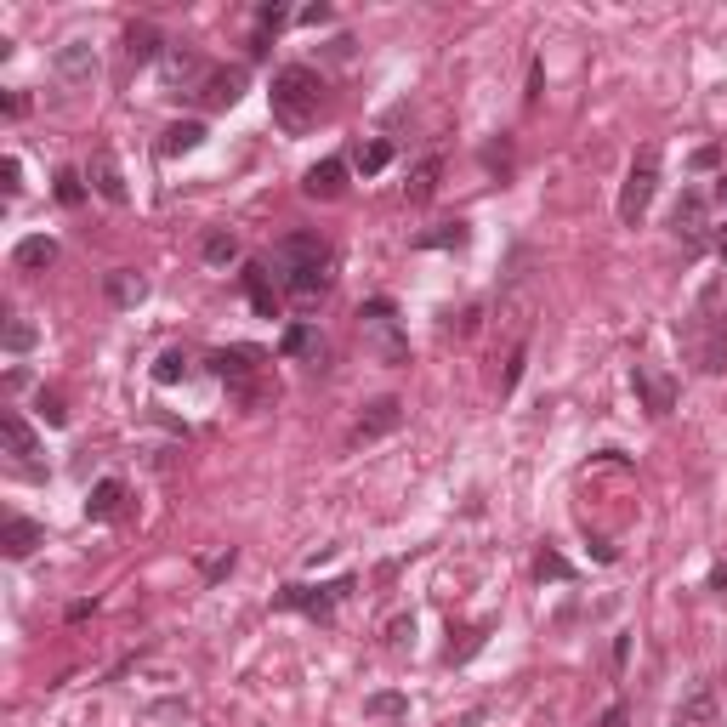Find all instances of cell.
<instances>
[{
  "mask_svg": "<svg viewBox=\"0 0 727 727\" xmlns=\"http://www.w3.org/2000/svg\"><path fill=\"white\" fill-rule=\"evenodd\" d=\"M534 574H540V580H574V563H568L563 551H540V557H534Z\"/></svg>",
  "mask_w": 727,
  "mask_h": 727,
  "instance_id": "cell-34",
  "label": "cell"
},
{
  "mask_svg": "<svg viewBox=\"0 0 727 727\" xmlns=\"http://www.w3.org/2000/svg\"><path fill=\"white\" fill-rule=\"evenodd\" d=\"M716 160H722V148H699L693 154V171H716Z\"/></svg>",
  "mask_w": 727,
  "mask_h": 727,
  "instance_id": "cell-45",
  "label": "cell"
},
{
  "mask_svg": "<svg viewBox=\"0 0 727 727\" xmlns=\"http://www.w3.org/2000/svg\"><path fill=\"white\" fill-rule=\"evenodd\" d=\"M398 426H404V404H398V398H375V404H364L358 438H387V432H398Z\"/></svg>",
  "mask_w": 727,
  "mask_h": 727,
  "instance_id": "cell-20",
  "label": "cell"
},
{
  "mask_svg": "<svg viewBox=\"0 0 727 727\" xmlns=\"http://www.w3.org/2000/svg\"><path fill=\"white\" fill-rule=\"evenodd\" d=\"M103 290H108V302H114V307H137L142 296H148V279L131 273V267H114V273L103 279Z\"/></svg>",
  "mask_w": 727,
  "mask_h": 727,
  "instance_id": "cell-23",
  "label": "cell"
},
{
  "mask_svg": "<svg viewBox=\"0 0 727 727\" xmlns=\"http://www.w3.org/2000/svg\"><path fill=\"white\" fill-rule=\"evenodd\" d=\"M438 177H444V160H438V154H426V160L409 171V182H404L409 205H426V199L438 194Z\"/></svg>",
  "mask_w": 727,
  "mask_h": 727,
  "instance_id": "cell-24",
  "label": "cell"
},
{
  "mask_svg": "<svg viewBox=\"0 0 727 727\" xmlns=\"http://www.w3.org/2000/svg\"><path fill=\"white\" fill-rule=\"evenodd\" d=\"M302 194L307 199H341L347 194V160H319L302 177Z\"/></svg>",
  "mask_w": 727,
  "mask_h": 727,
  "instance_id": "cell-16",
  "label": "cell"
},
{
  "mask_svg": "<svg viewBox=\"0 0 727 727\" xmlns=\"http://www.w3.org/2000/svg\"><path fill=\"white\" fill-rule=\"evenodd\" d=\"M35 546H46V529H40L35 517H6V529H0V551H6L12 563H23Z\"/></svg>",
  "mask_w": 727,
  "mask_h": 727,
  "instance_id": "cell-15",
  "label": "cell"
},
{
  "mask_svg": "<svg viewBox=\"0 0 727 727\" xmlns=\"http://www.w3.org/2000/svg\"><path fill=\"white\" fill-rule=\"evenodd\" d=\"M284 18H290V12H284L279 0H262V6H256V35H279Z\"/></svg>",
  "mask_w": 727,
  "mask_h": 727,
  "instance_id": "cell-38",
  "label": "cell"
},
{
  "mask_svg": "<svg viewBox=\"0 0 727 727\" xmlns=\"http://www.w3.org/2000/svg\"><path fill=\"white\" fill-rule=\"evenodd\" d=\"M710 716H716V699H710V688H699L693 699H682V705H676V727H705Z\"/></svg>",
  "mask_w": 727,
  "mask_h": 727,
  "instance_id": "cell-31",
  "label": "cell"
},
{
  "mask_svg": "<svg viewBox=\"0 0 727 727\" xmlns=\"http://www.w3.org/2000/svg\"><path fill=\"white\" fill-rule=\"evenodd\" d=\"M205 370L222 381V387H233L239 398H256V375H262V347H216V353H205Z\"/></svg>",
  "mask_w": 727,
  "mask_h": 727,
  "instance_id": "cell-4",
  "label": "cell"
},
{
  "mask_svg": "<svg viewBox=\"0 0 727 727\" xmlns=\"http://www.w3.org/2000/svg\"><path fill=\"white\" fill-rule=\"evenodd\" d=\"M205 137H211V131H205V120H177V125H165L160 154H165V160H177V154H194Z\"/></svg>",
  "mask_w": 727,
  "mask_h": 727,
  "instance_id": "cell-22",
  "label": "cell"
},
{
  "mask_svg": "<svg viewBox=\"0 0 727 727\" xmlns=\"http://www.w3.org/2000/svg\"><path fill=\"white\" fill-rule=\"evenodd\" d=\"M710 591H716V597H727V568H710Z\"/></svg>",
  "mask_w": 727,
  "mask_h": 727,
  "instance_id": "cell-49",
  "label": "cell"
},
{
  "mask_svg": "<svg viewBox=\"0 0 727 727\" xmlns=\"http://www.w3.org/2000/svg\"><path fill=\"white\" fill-rule=\"evenodd\" d=\"M188 370H194V358L182 347H171V353L154 358V387H177V381H188Z\"/></svg>",
  "mask_w": 727,
  "mask_h": 727,
  "instance_id": "cell-29",
  "label": "cell"
},
{
  "mask_svg": "<svg viewBox=\"0 0 727 727\" xmlns=\"http://www.w3.org/2000/svg\"><path fill=\"white\" fill-rule=\"evenodd\" d=\"M165 74H171V86H182L188 97H194L199 80L211 74V63H205L199 52H188V46H171V52H165Z\"/></svg>",
  "mask_w": 727,
  "mask_h": 727,
  "instance_id": "cell-18",
  "label": "cell"
},
{
  "mask_svg": "<svg viewBox=\"0 0 727 727\" xmlns=\"http://www.w3.org/2000/svg\"><path fill=\"white\" fill-rule=\"evenodd\" d=\"M199 256L211 267H228V262H239V239H233L228 228H211L205 233V245H199Z\"/></svg>",
  "mask_w": 727,
  "mask_h": 727,
  "instance_id": "cell-30",
  "label": "cell"
},
{
  "mask_svg": "<svg viewBox=\"0 0 727 727\" xmlns=\"http://www.w3.org/2000/svg\"><path fill=\"white\" fill-rule=\"evenodd\" d=\"M279 353H284V358H302L307 370H324L330 347H324V336L313 330V324H290V330L279 336Z\"/></svg>",
  "mask_w": 727,
  "mask_h": 727,
  "instance_id": "cell-13",
  "label": "cell"
},
{
  "mask_svg": "<svg viewBox=\"0 0 727 727\" xmlns=\"http://www.w3.org/2000/svg\"><path fill=\"white\" fill-rule=\"evenodd\" d=\"M35 409H40V421H46V426H69V404H63L57 392L40 387V392H35Z\"/></svg>",
  "mask_w": 727,
  "mask_h": 727,
  "instance_id": "cell-37",
  "label": "cell"
},
{
  "mask_svg": "<svg viewBox=\"0 0 727 727\" xmlns=\"http://www.w3.org/2000/svg\"><path fill=\"white\" fill-rule=\"evenodd\" d=\"M466 239H472V228H466V222H438V228L415 233V250H461Z\"/></svg>",
  "mask_w": 727,
  "mask_h": 727,
  "instance_id": "cell-26",
  "label": "cell"
},
{
  "mask_svg": "<svg viewBox=\"0 0 727 727\" xmlns=\"http://www.w3.org/2000/svg\"><path fill=\"white\" fill-rule=\"evenodd\" d=\"M52 194H57V205H63V211H80V205H86V171L63 165V171L52 177Z\"/></svg>",
  "mask_w": 727,
  "mask_h": 727,
  "instance_id": "cell-27",
  "label": "cell"
},
{
  "mask_svg": "<svg viewBox=\"0 0 727 727\" xmlns=\"http://www.w3.org/2000/svg\"><path fill=\"white\" fill-rule=\"evenodd\" d=\"M699 358H705V370H710V375H722V370H727V319L716 324V336L705 341V353H699Z\"/></svg>",
  "mask_w": 727,
  "mask_h": 727,
  "instance_id": "cell-36",
  "label": "cell"
},
{
  "mask_svg": "<svg viewBox=\"0 0 727 727\" xmlns=\"http://www.w3.org/2000/svg\"><path fill=\"white\" fill-rule=\"evenodd\" d=\"M233 563H239V551H222V557H211V563H205V580H211V586H216V580H228V574H233Z\"/></svg>",
  "mask_w": 727,
  "mask_h": 727,
  "instance_id": "cell-40",
  "label": "cell"
},
{
  "mask_svg": "<svg viewBox=\"0 0 727 727\" xmlns=\"http://www.w3.org/2000/svg\"><path fill=\"white\" fill-rule=\"evenodd\" d=\"M716 250H722V256H727V233H716Z\"/></svg>",
  "mask_w": 727,
  "mask_h": 727,
  "instance_id": "cell-51",
  "label": "cell"
},
{
  "mask_svg": "<svg viewBox=\"0 0 727 727\" xmlns=\"http://www.w3.org/2000/svg\"><path fill=\"white\" fill-rule=\"evenodd\" d=\"M358 330H364V353L375 364H409V336L404 324H398V307L387 296H375V302L358 307Z\"/></svg>",
  "mask_w": 727,
  "mask_h": 727,
  "instance_id": "cell-2",
  "label": "cell"
},
{
  "mask_svg": "<svg viewBox=\"0 0 727 727\" xmlns=\"http://www.w3.org/2000/svg\"><path fill=\"white\" fill-rule=\"evenodd\" d=\"M0 444H6V455H18L23 466H35V455H40V438L29 432V421H23L18 409L0 415Z\"/></svg>",
  "mask_w": 727,
  "mask_h": 727,
  "instance_id": "cell-17",
  "label": "cell"
},
{
  "mask_svg": "<svg viewBox=\"0 0 727 727\" xmlns=\"http://www.w3.org/2000/svg\"><path fill=\"white\" fill-rule=\"evenodd\" d=\"M523 364H529V341H517L512 358H506V370H500V398H512L517 381H523Z\"/></svg>",
  "mask_w": 727,
  "mask_h": 727,
  "instance_id": "cell-33",
  "label": "cell"
},
{
  "mask_svg": "<svg viewBox=\"0 0 727 727\" xmlns=\"http://www.w3.org/2000/svg\"><path fill=\"white\" fill-rule=\"evenodd\" d=\"M540 80H546V74H540V63H534V69H529V91H523V103H534V97H540Z\"/></svg>",
  "mask_w": 727,
  "mask_h": 727,
  "instance_id": "cell-48",
  "label": "cell"
},
{
  "mask_svg": "<svg viewBox=\"0 0 727 727\" xmlns=\"http://www.w3.org/2000/svg\"><path fill=\"white\" fill-rule=\"evenodd\" d=\"M86 182L97 188V199H108V205H131V188H125V171H120V160L108 154V148H97L91 154V165H86Z\"/></svg>",
  "mask_w": 727,
  "mask_h": 727,
  "instance_id": "cell-9",
  "label": "cell"
},
{
  "mask_svg": "<svg viewBox=\"0 0 727 727\" xmlns=\"http://www.w3.org/2000/svg\"><path fill=\"white\" fill-rule=\"evenodd\" d=\"M267 273H273V267L267 262H245V273H239V279H245V296H250V307H256V313H262V319H279V284L267 279Z\"/></svg>",
  "mask_w": 727,
  "mask_h": 727,
  "instance_id": "cell-14",
  "label": "cell"
},
{
  "mask_svg": "<svg viewBox=\"0 0 727 727\" xmlns=\"http://www.w3.org/2000/svg\"><path fill=\"white\" fill-rule=\"evenodd\" d=\"M364 716H409V699L404 693H370V699H364Z\"/></svg>",
  "mask_w": 727,
  "mask_h": 727,
  "instance_id": "cell-35",
  "label": "cell"
},
{
  "mask_svg": "<svg viewBox=\"0 0 727 727\" xmlns=\"http://www.w3.org/2000/svg\"><path fill=\"white\" fill-rule=\"evenodd\" d=\"M353 165L364 171V177H381L392 165V142L387 137H370V142H358V154H353Z\"/></svg>",
  "mask_w": 727,
  "mask_h": 727,
  "instance_id": "cell-28",
  "label": "cell"
},
{
  "mask_svg": "<svg viewBox=\"0 0 727 727\" xmlns=\"http://www.w3.org/2000/svg\"><path fill=\"white\" fill-rule=\"evenodd\" d=\"M483 165H500V171H506V165H512V148H506V142H489V148H483Z\"/></svg>",
  "mask_w": 727,
  "mask_h": 727,
  "instance_id": "cell-43",
  "label": "cell"
},
{
  "mask_svg": "<svg viewBox=\"0 0 727 727\" xmlns=\"http://www.w3.org/2000/svg\"><path fill=\"white\" fill-rule=\"evenodd\" d=\"M625 722H631V710H625V705H608V710H603V722H597V727H625Z\"/></svg>",
  "mask_w": 727,
  "mask_h": 727,
  "instance_id": "cell-46",
  "label": "cell"
},
{
  "mask_svg": "<svg viewBox=\"0 0 727 727\" xmlns=\"http://www.w3.org/2000/svg\"><path fill=\"white\" fill-rule=\"evenodd\" d=\"M273 120L284 125V131H307V125L319 120L324 108V80L307 63H284L279 74H273Z\"/></svg>",
  "mask_w": 727,
  "mask_h": 727,
  "instance_id": "cell-1",
  "label": "cell"
},
{
  "mask_svg": "<svg viewBox=\"0 0 727 727\" xmlns=\"http://www.w3.org/2000/svg\"><path fill=\"white\" fill-rule=\"evenodd\" d=\"M631 387H637V398H642V409L648 415H671L676 409V375H665V370H654V364H637L631 370Z\"/></svg>",
  "mask_w": 727,
  "mask_h": 727,
  "instance_id": "cell-7",
  "label": "cell"
},
{
  "mask_svg": "<svg viewBox=\"0 0 727 727\" xmlns=\"http://www.w3.org/2000/svg\"><path fill=\"white\" fill-rule=\"evenodd\" d=\"M347 591H353L347 574L330 580V586H284L279 591V608H296V614H307V620L330 625V620H336V597H347Z\"/></svg>",
  "mask_w": 727,
  "mask_h": 727,
  "instance_id": "cell-5",
  "label": "cell"
},
{
  "mask_svg": "<svg viewBox=\"0 0 727 727\" xmlns=\"http://www.w3.org/2000/svg\"><path fill=\"white\" fill-rule=\"evenodd\" d=\"M671 228H676V239H682V245L699 256V250H705V194H693V188H688V194L676 199Z\"/></svg>",
  "mask_w": 727,
  "mask_h": 727,
  "instance_id": "cell-11",
  "label": "cell"
},
{
  "mask_svg": "<svg viewBox=\"0 0 727 727\" xmlns=\"http://www.w3.org/2000/svg\"><path fill=\"white\" fill-rule=\"evenodd\" d=\"M35 341H40V330L29 319H6V330H0V347H6V353H29Z\"/></svg>",
  "mask_w": 727,
  "mask_h": 727,
  "instance_id": "cell-32",
  "label": "cell"
},
{
  "mask_svg": "<svg viewBox=\"0 0 727 727\" xmlns=\"http://www.w3.org/2000/svg\"><path fill=\"white\" fill-rule=\"evenodd\" d=\"M302 262H330V245H324L319 233H284L279 245H273V267H302Z\"/></svg>",
  "mask_w": 727,
  "mask_h": 727,
  "instance_id": "cell-12",
  "label": "cell"
},
{
  "mask_svg": "<svg viewBox=\"0 0 727 727\" xmlns=\"http://www.w3.org/2000/svg\"><path fill=\"white\" fill-rule=\"evenodd\" d=\"M57 80L63 86H91L97 74H103V63H97V52H91L86 40H69V46H57Z\"/></svg>",
  "mask_w": 727,
  "mask_h": 727,
  "instance_id": "cell-10",
  "label": "cell"
},
{
  "mask_svg": "<svg viewBox=\"0 0 727 727\" xmlns=\"http://www.w3.org/2000/svg\"><path fill=\"white\" fill-rule=\"evenodd\" d=\"M120 500H125V483H120V478H103V483H91L86 517H91V523H108V517L120 512Z\"/></svg>",
  "mask_w": 727,
  "mask_h": 727,
  "instance_id": "cell-25",
  "label": "cell"
},
{
  "mask_svg": "<svg viewBox=\"0 0 727 727\" xmlns=\"http://www.w3.org/2000/svg\"><path fill=\"white\" fill-rule=\"evenodd\" d=\"M239 97H245V69H228V63H211V74L194 91L199 108H233Z\"/></svg>",
  "mask_w": 727,
  "mask_h": 727,
  "instance_id": "cell-8",
  "label": "cell"
},
{
  "mask_svg": "<svg viewBox=\"0 0 727 727\" xmlns=\"http://www.w3.org/2000/svg\"><path fill=\"white\" fill-rule=\"evenodd\" d=\"M125 52H131V63H165V35L154 23H131L125 29Z\"/></svg>",
  "mask_w": 727,
  "mask_h": 727,
  "instance_id": "cell-21",
  "label": "cell"
},
{
  "mask_svg": "<svg viewBox=\"0 0 727 727\" xmlns=\"http://www.w3.org/2000/svg\"><path fill=\"white\" fill-rule=\"evenodd\" d=\"M279 290H284V296H290L296 307L324 302V290H330V262H302V267H284V273H279Z\"/></svg>",
  "mask_w": 727,
  "mask_h": 727,
  "instance_id": "cell-6",
  "label": "cell"
},
{
  "mask_svg": "<svg viewBox=\"0 0 727 727\" xmlns=\"http://www.w3.org/2000/svg\"><path fill=\"white\" fill-rule=\"evenodd\" d=\"M52 262H57L52 233H29V239H18V250H12V267H18V273H46Z\"/></svg>",
  "mask_w": 727,
  "mask_h": 727,
  "instance_id": "cell-19",
  "label": "cell"
},
{
  "mask_svg": "<svg viewBox=\"0 0 727 727\" xmlns=\"http://www.w3.org/2000/svg\"><path fill=\"white\" fill-rule=\"evenodd\" d=\"M23 108H29V97H23V91H6V114H12V120H18Z\"/></svg>",
  "mask_w": 727,
  "mask_h": 727,
  "instance_id": "cell-47",
  "label": "cell"
},
{
  "mask_svg": "<svg viewBox=\"0 0 727 727\" xmlns=\"http://www.w3.org/2000/svg\"><path fill=\"white\" fill-rule=\"evenodd\" d=\"M483 642H489V625H472V631H466V642H461V648H449V665H466V659L478 654Z\"/></svg>",
  "mask_w": 727,
  "mask_h": 727,
  "instance_id": "cell-39",
  "label": "cell"
},
{
  "mask_svg": "<svg viewBox=\"0 0 727 727\" xmlns=\"http://www.w3.org/2000/svg\"><path fill=\"white\" fill-rule=\"evenodd\" d=\"M654 194H659V142H648L637 160H631V177H625V188H620V222L625 228H637L642 216H648Z\"/></svg>",
  "mask_w": 727,
  "mask_h": 727,
  "instance_id": "cell-3",
  "label": "cell"
},
{
  "mask_svg": "<svg viewBox=\"0 0 727 727\" xmlns=\"http://www.w3.org/2000/svg\"><path fill=\"white\" fill-rule=\"evenodd\" d=\"M716 199H722V205H727V177H722V182H716Z\"/></svg>",
  "mask_w": 727,
  "mask_h": 727,
  "instance_id": "cell-50",
  "label": "cell"
},
{
  "mask_svg": "<svg viewBox=\"0 0 727 727\" xmlns=\"http://www.w3.org/2000/svg\"><path fill=\"white\" fill-rule=\"evenodd\" d=\"M0 188H6V194H18V188H23V165H18V154H6V160H0Z\"/></svg>",
  "mask_w": 727,
  "mask_h": 727,
  "instance_id": "cell-41",
  "label": "cell"
},
{
  "mask_svg": "<svg viewBox=\"0 0 727 727\" xmlns=\"http://www.w3.org/2000/svg\"><path fill=\"white\" fill-rule=\"evenodd\" d=\"M387 642H392V648L415 642V620H392V625H387Z\"/></svg>",
  "mask_w": 727,
  "mask_h": 727,
  "instance_id": "cell-42",
  "label": "cell"
},
{
  "mask_svg": "<svg viewBox=\"0 0 727 727\" xmlns=\"http://www.w3.org/2000/svg\"><path fill=\"white\" fill-rule=\"evenodd\" d=\"M330 18H336V12H330L324 0H319V6H307V12H302V23H307V29H319V23H330Z\"/></svg>",
  "mask_w": 727,
  "mask_h": 727,
  "instance_id": "cell-44",
  "label": "cell"
}]
</instances>
